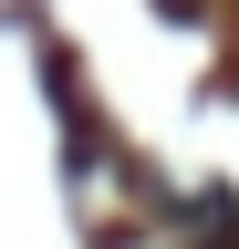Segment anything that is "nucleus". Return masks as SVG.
<instances>
[{
	"mask_svg": "<svg viewBox=\"0 0 239 249\" xmlns=\"http://www.w3.org/2000/svg\"><path fill=\"white\" fill-rule=\"evenodd\" d=\"M219 249H239V239H219Z\"/></svg>",
	"mask_w": 239,
	"mask_h": 249,
	"instance_id": "1",
	"label": "nucleus"
}]
</instances>
